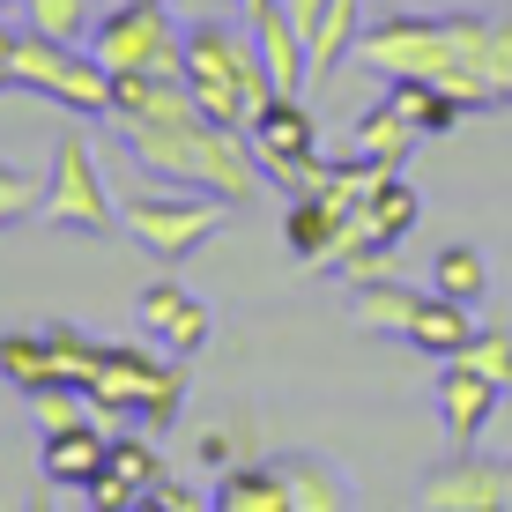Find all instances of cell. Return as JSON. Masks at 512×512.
Here are the masks:
<instances>
[{
  "label": "cell",
  "instance_id": "1",
  "mask_svg": "<svg viewBox=\"0 0 512 512\" xmlns=\"http://www.w3.org/2000/svg\"><path fill=\"white\" fill-rule=\"evenodd\" d=\"M112 119L127 134L134 164L149 179L201 186L223 208H253L268 171L245 127H216L201 112V97L186 90V75H112Z\"/></svg>",
  "mask_w": 512,
  "mask_h": 512
},
{
  "label": "cell",
  "instance_id": "2",
  "mask_svg": "<svg viewBox=\"0 0 512 512\" xmlns=\"http://www.w3.org/2000/svg\"><path fill=\"white\" fill-rule=\"evenodd\" d=\"M357 67L379 82H446L475 112H490V104H512V15H386V23H364Z\"/></svg>",
  "mask_w": 512,
  "mask_h": 512
},
{
  "label": "cell",
  "instance_id": "3",
  "mask_svg": "<svg viewBox=\"0 0 512 512\" xmlns=\"http://www.w3.org/2000/svg\"><path fill=\"white\" fill-rule=\"evenodd\" d=\"M186 90L201 97V112L216 119V127H245L253 134V119L268 112L275 97V67L268 52H260L253 23L231 30V23H186Z\"/></svg>",
  "mask_w": 512,
  "mask_h": 512
},
{
  "label": "cell",
  "instance_id": "4",
  "mask_svg": "<svg viewBox=\"0 0 512 512\" xmlns=\"http://www.w3.org/2000/svg\"><path fill=\"white\" fill-rule=\"evenodd\" d=\"M90 409L104 423H141L164 438L186 409V364L164 357L156 342H104V364L90 379Z\"/></svg>",
  "mask_w": 512,
  "mask_h": 512
},
{
  "label": "cell",
  "instance_id": "5",
  "mask_svg": "<svg viewBox=\"0 0 512 512\" xmlns=\"http://www.w3.org/2000/svg\"><path fill=\"white\" fill-rule=\"evenodd\" d=\"M90 52L112 75H186V23H171V0H104Z\"/></svg>",
  "mask_w": 512,
  "mask_h": 512
},
{
  "label": "cell",
  "instance_id": "6",
  "mask_svg": "<svg viewBox=\"0 0 512 512\" xmlns=\"http://www.w3.org/2000/svg\"><path fill=\"white\" fill-rule=\"evenodd\" d=\"M15 82L23 90L52 97L60 112L75 119H112V67L97 60V52L67 45V38H45V30H15Z\"/></svg>",
  "mask_w": 512,
  "mask_h": 512
},
{
  "label": "cell",
  "instance_id": "7",
  "mask_svg": "<svg viewBox=\"0 0 512 512\" xmlns=\"http://www.w3.org/2000/svg\"><path fill=\"white\" fill-rule=\"evenodd\" d=\"M119 231H127L141 253H156L164 268H179L186 253H201L208 238L223 231V201L216 193H179V186H134L119 201Z\"/></svg>",
  "mask_w": 512,
  "mask_h": 512
},
{
  "label": "cell",
  "instance_id": "8",
  "mask_svg": "<svg viewBox=\"0 0 512 512\" xmlns=\"http://www.w3.org/2000/svg\"><path fill=\"white\" fill-rule=\"evenodd\" d=\"M45 223H52V231H75V238L119 231V201H112V186H104L97 149H90V134H82V127H67L60 149H52V171H45Z\"/></svg>",
  "mask_w": 512,
  "mask_h": 512
},
{
  "label": "cell",
  "instance_id": "9",
  "mask_svg": "<svg viewBox=\"0 0 512 512\" xmlns=\"http://www.w3.org/2000/svg\"><path fill=\"white\" fill-rule=\"evenodd\" d=\"M134 312H141V334H149L164 357H179L193 364L208 349V334H216V312H208V297H193L179 275H156L149 290L134 297Z\"/></svg>",
  "mask_w": 512,
  "mask_h": 512
},
{
  "label": "cell",
  "instance_id": "10",
  "mask_svg": "<svg viewBox=\"0 0 512 512\" xmlns=\"http://www.w3.org/2000/svg\"><path fill=\"white\" fill-rule=\"evenodd\" d=\"M253 149H260V171H268V179H290V186L320 164V119H312L305 90L268 97V112L253 119Z\"/></svg>",
  "mask_w": 512,
  "mask_h": 512
},
{
  "label": "cell",
  "instance_id": "11",
  "mask_svg": "<svg viewBox=\"0 0 512 512\" xmlns=\"http://www.w3.org/2000/svg\"><path fill=\"white\" fill-rule=\"evenodd\" d=\"M416 505L423 512H512V461H490V453L461 446L446 468H431Z\"/></svg>",
  "mask_w": 512,
  "mask_h": 512
},
{
  "label": "cell",
  "instance_id": "12",
  "mask_svg": "<svg viewBox=\"0 0 512 512\" xmlns=\"http://www.w3.org/2000/svg\"><path fill=\"white\" fill-rule=\"evenodd\" d=\"M38 468H45V483L90 490L97 475L112 468V438H104L90 416H82V423H60V431H45V446H38Z\"/></svg>",
  "mask_w": 512,
  "mask_h": 512
},
{
  "label": "cell",
  "instance_id": "13",
  "mask_svg": "<svg viewBox=\"0 0 512 512\" xmlns=\"http://www.w3.org/2000/svg\"><path fill=\"white\" fill-rule=\"evenodd\" d=\"M498 401H505V386L483 379V372H475V364H461V357L438 372V416H446L453 446H475V438H483V423L498 416Z\"/></svg>",
  "mask_w": 512,
  "mask_h": 512
},
{
  "label": "cell",
  "instance_id": "14",
  "mask_svg": "<svg viewBox=\"0 0 512 512\" xmlns=\"http://www.w3.org/2000/svg\"><path fill=\"white\" fill-rule=\"evenodd\" d=\"M349 238V216L327 201V193H297L290 216H282V245H290L305 268H334V253H342Z\"/></svg>",
  "mask_w": 512,
  "mask_h": 512
},
{
  "label": "cell",
  "instance_id": "15",
  "mask_svg": "<svg viewBox=\"0 0 512 512\" xmlns=\"http://www.w3.org/2000/svg\"><path fill=\"white\" fill-rule=\"evenodd\" d=\"M401 342H409L416 357H431V364H453L475 342V312L461 305V297H446V290H423V305H416V320H409Z\"/></svg>",
  "mask_w": 512,
  "mask_h": 512
},
{
  "label": "cell",
  "instance_id": "16",
  "mask_svg": "<svg viewBox=\"0 0 512 512\" xmlns=\"http://www.w3.org/2000/svg\"><path fill=\"white\" fill-rule=\"evenodd\" d=\"M245 23H253V38L275 67V90H305L312 82V45H305V30H297V15L282 8V0H268V8H253Z\"/></svg>",
  "mask_w": 512,
  "mask_h": 512
},
{
  "label": "cell",
  "instance_id": "17",
  "mask_svg": "<svg viewBox=\"0 0 512 512\" xmlns=\"http://www.w3.org/2000/svg\"><path fill=\"white\" fill-rule=\"evenodd\" d=\"M216 512H290L282 461H231L216 475Z\"/></svg>",
  "mask_w": 512,
  "mask_h": 512
},
{
  "label": "cell",
  "instance_id": "18",
  "mask_svg": "<svg viewBox=\"0 0 512 512\" xmlns=\"http://www.w3.org/2000/svg\"><path fill=\"white\" fill-rule=\"evenodd\" d=\"M416 141H423V134H416V119L401 112L394 97H379L372 112L357 119V141H349V149H357V156H372L379 171H401V164L416 156Z\"/></svg>",
  "mask_w": 512,
  "mask_h": 512
},
{
  "label": "cell",
  "instance_id": "19",
  "mask_svg": "<svg viewBox=\"0 0 512 512\" xmlns=\"http://www.w3.org/2000/svg\"><path fill=\"white\" fill-rule=\"evenodd\" d=\"M386 97L401 104V112L416 119V134H453L461 119L475 112V104L461 90H446V82H423V75H401V82H386Z\"/></svg>",
  "mask_w": 512,
  "mask_h": 512
},
{
  "label": "cell",
  "instance_id": "20",
  "mask_svg": "<svg viewBox=\"0 0 512 512\" xmlns=\"http://www.w3.org/2000/svg\"><path fill=\"white\" fill-rule=\"evenodd\" d=\"M0 379H8L23 401L38 394V386H52V379H60L52 334H45V327H38V334H30V327H8V334H0Z\"/></svg>",
  "mask_w": 512,
  "mask_h": 512
},
{
  "label": "cell",
  "instance_id": "21",
  "mask_svg": "<svg viewBox=\"0 0 512 512\" xmlns=\"http://www.w3.org/2000/svg\"><path fill=\"white\" fill-rule=\"evenodd\" d=\"M282 483H290V512H342L349 505V475L334 461H320V453H290Z\"/></svg>",
  "mask_w": 512,
  "mask_h": 512
},
{
  "label": "cell",
  "instance_id": "22",
  "mask_svg": "<svg viewBox=\"0 0 512 512\" xmlns=\"http://www.w3.org/2000/svg\"><path fill=\"white\" fill-rule=\"evenodd\" d=\"M357 38H364V8L357 0H327V15L312 23V82H327L334 67H349L357 60Z\"/></svg>",
  "mask_w": 512,
  "mask_h": 512
},
{
  "label": "cell",
  "instance_id": "23",
  "mask_svg": "<svg viewBox=\"0 0 512 512\" xmlns=\"http://www.w3.org/2000/svg\"><path fill=\"white\" fill-rule=\"evenodd\" d=\"M416 216H423L416 186L401 179V171H379L372 193H364V208H357L349 223H364V231H379V238H409V231H416Z\"/></svg>",
  "mask_w": 512,
  "mask_h": 512
},
{
  "label": "cell",
  "instance_id": "24",
  "mask_svg": "<svg viewBox=\"0 0 512 512\" xmlns=\"http://www.w3.org/2000/svg\"><path fill=\"white\" fill-rule=\"evenodd\" d=\"M416 305H423V290H409V282H364L357 290V305H349V320H357L364 334H409L416 320Z\"/></svg>",
  "mask_w": 512,
  "mask_h": 512
},
{
  "label": "cell",
  "instance_id": "25",
  "mask_svg": "<svg viewBox=\"0 0 512 512\" xmlns=\"http://www.w3.org/2000/svg\"><path fill=\"white\" fill-rule=\"evenodd\" d=\"M394 260H401V238H379V231H364V223H349V238H342V253H334L327 275H342L349 290H364V282L394 275Z\"/></svg>",
  "mask_w": 512,
  "mask_h": 512
},
{
  "label": "cell",
  "instance_id": "26",
  "mask_svg": "<svg viewBox=\"0 0 512 512\" xmlns=\"http://www.w3.org/2000/svg\"><path fill=\"white\" fill-rule=\"evenodd\" d=\"M23 15L30 30H45V38H67V45H82L97 30V15H104V0H23Z\"/></svg>",
  "mask_w": 512,
  "mask_h": 512
},
{
  "label": "cell",
  "instance_id": "27",
  "mask_svg": "<svg viewBox=\"0 0 512 512\" xmlns=\"http://www.w3.org/2000/svg\"><path fill=\"white\" fill-rule=\"evenodd\" d=\"M431 290L461 297V305H483V290H490L483 253H475V245H438V260H431Z\"/></svg>",
  "mask_w": 512,
  "mask_h": 512
},
{
  "label": "cell",
  "instance_id": "28",
  "mask_svg": "<svg viewBox=\"0 0 512 512\" xmlns=\"http://www.w3.org/2000/svg\"><path fill=\"white\" fill-rule=\"evenodd\" d=\"M45 334H52V357H60V379L90 394V379H97V364H104V342H90L75 320H52Z\"/></svg>",
  "mask_w": 512,
  "mask_h": 512
},
{
  "label": "cell",
  "instance_id": "29",
  "mask_svg": "<svg viewBox=\"0 0 512 512\" xmlns=\"http://www.w3.org/2000/svg\"><path fill=\"white\" fill-rule=\"evenodd\" d=\"M149 438H156V431H141V423L112 438V475H127V483H141V490H156V483L171 475V468H164V453H156Z\"/></svg>",
  "mask_w": 512,
  "mask_h": 512
},
{
  "label": "cell",
  "instance_id": "30",
  "mask_svg": "<svg viewBox=\"0 0 512 512\" xmlns=\"http://www.w3.org/2000/svg\"><path fill=\"white\" fill-rule=\"evenodd\" d=\"M461 364H475L483 379L512 386V327H475V342L461 349Z\"/></svg>",
  "mask_w": 512,
  "mask_h": 512
},
{
  "label": "cell",
  "instance_id": "31",
  "mask_svg": "<svg viewBox=\"0 0 512 512\" xmlns=\"http://www.w3.org/2000/svg\"><path fill=\"white\" fill-rule=\"evenodd\" d=\"M82 498H90V512H134V505H149V490L141 483H127V475H112L104 468L90 490H82Z\"/></svg>",
  "mask_w": 512,
  "mask_h": 512
},
{
  "label": "cell",
  "instance_id": "32",
  "mask_svg": "<svg viewBox=\"0 0 512 512\" xmlns=\"http://www.w3.org/2000/svg\"><path fill=\"white\" fill-rule=\"evenodd\" d=\"M149 505L156 512H201V505H216V490H186L179 475H164V483L149 490Z\"/></svg>",
  "mask_w": 512,
  "mask_h": 512
},
{
  "label": "cell",
  "instance_id": "33",
  "mask_svg": "<svg viewBox=\"0 0 512 512\" xmlns=\"http://www.w3.org/2000/svg\"><path fill=\"white\" fill-rule=\"evenodd\" d=\"M0 90H23V82H15V30L0 23Z\"/></svg>",
  "mask_w": 512,
  "mask_h": 512
},
{
  "label": "cell",
  "instance_id": "34",
  "mask_svg": "<svg viewBox=\"0 0 512 512\" xmlns=\"http://www.w3.org/2000/svg\"><path fill=\"white\" fill-rule=\"evenodd\" d=\"M282 8H290V15H297V30H305V38H312V23H320V15H327V0H282Z\"/></svg>",
  "mask_w": 512,
  "mask_h": 512
},
{
  "label": "cell",
  "instance_id": "35",
  "mask_svg": "<svg viewBox=\"0 0 512 512\" xmlns=\"http://www.w3.org/2000/svg\"><path fill=\"white\" fill-rule=\"evenodd\" d=\"M8 8H23V0H0V15H8Z\"/></svg>",
  "mask_w": 512,
  "mask_h": 512
},
{
  "label": "cell",
  "instance_id": "36",
  "mask_svg": "<svg viewBox=\"0 0 512 512\" xmlns=\"http://www.w3.org/2000/svg\"><path fill=\"white\" fill-rule=\"evenodd\" d=\"M0 171H8V164H0Z\"/></svg>",
  "mask_w": 512,
  "mask_h": 512
}]
</instances>
